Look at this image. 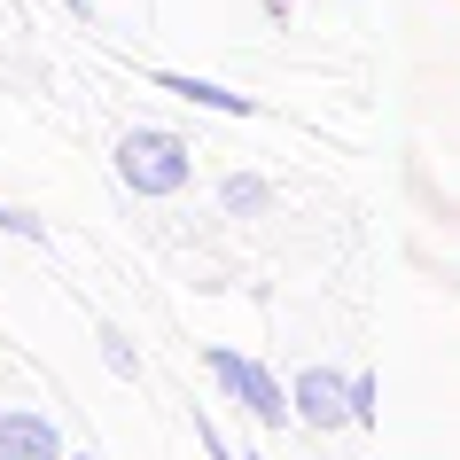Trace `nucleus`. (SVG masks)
<instances>
[{
    "mask_svg": "<svg viewBox=\"0 0 460 460\" xmlns=\"http://www.w3.org/2000/svg\"><path fill=\"white\" fill-rule=\"evenodd\" d=\"M118 172L141 195H172V188H188V141L180 133H133L118 148Z\"/></svg>",
    "mask_w": 460,
    "mask_h": 460,
    "instance_id": "f257e3e1",
    "label": "nucleus"
},
{
    "mask_svg": "<svg viewBox=\"0 0 460 460\" xmlns=\"http://www.w3.org/2000/svg\"><path fill=\"white\" fill-rule=\"evenodd\" d=\"M211 375H218L226 390H234V398H243V406L258 413V421H289V398H281V383H273L266 367L234 359V351H211Z\"/></svg>",
    "mask_w": 460,
    "mask_h": 460,
    "instance_id": "f03ea898",
    "label": "nucleus"
},
{
    "mask_svg": "<svg viewBox=\"0 0 460 460\" xmlns=\"http://www.w3.org/2000/svg\"><path fill=\"white\" fill-rule=\"evenodd\" d=\"M78 460H86V453H78Z\"/></svg>",
    "mask_w": 460,
    "mask_h": 460,
    "instance_id": "1a4fd4ad",
    "label": "nucleus"
},
{
    "mask_svg": "<svg viewBox=\"0 0 460 460\" xmlns=\"http://www.w3.org/2000/svg\"><path fill=\"white\" fill-rule=\"evenodd\" d=\"M226 203H234V211H250V203H266V188H258V180H226Z\"/></svg>",
    "mask_w": 460,
    "mask_h": 460,
    "instance_id": "423d86ee",
    "label": "nucleus"
},
{
    "mask_svg": "<svg viewBox=\"0 0 460 460\" xmlns=\"http://www.w3.org/2000/svg\"><path fill=\"white\" fill-rule=\"evenodd\" d=\"M164 86H172V94H188V102H203V110H218V118H250V102L226 94V86H211V78H180V71H172Z\"/></svg>",
    "mask_w": 460,
    "mask_h": 460,
    "instance_id": "39448f33",
    "label": "nucleus"
},
{
    "mask_svg": "<svg viewBox=\"0 0 460 460\" xmlns=\"http://www.w3.org/2000/svg\"><path fill=\"white\" fill-rule=\"evenodd\" d=\"M0 460H63V437L40 413H0Z\"/></svg>",
    "mask_w": 460,
    "mask_h": 460,
    "instance_id": "7ed1b4c3",
    "label": "nucleus"
},
{
    "mask_svg": "<svg viewBox=\"0 0 460 460\" xmlns=\"http://www.w3.org/2000/svg\"><path fill=\"white\" fill-rule=\"evenodd\" d=\"M102 359H110V375H133V351H125V336H102Z\"/></svg>",
    "mask_w": 460,
    "mask_h": 460,
    "instance_id": "0eeeda50",
    "label": "nucleus"
},
{
    "mask_svg": "<svg viewBox=\"0 0 460 460\" xmlns=\"http://www.w3.org/2000/svg\"><path fill=\"white\" fill-rule=\"evenodd\" d=\"M351 421H375V383H367V375L351 383Z\"/></svg>",
    "mask_w": 460,
    "mask_h": 460,
    "instance_id": "6e6552de",
    "label": "nucleus"
},
{
    "mask_svg": "<svg viewBox=\"0 0 460 460\" xmlns=\"http://www.w3.org/2000/svg\"><path fill=\"white\" fill-rule=\"evenodd\" d=\"M296 406L313 413L320 429H328V421H351V383H336V375H305V383H296Z\"/></svg>",
    "mask_w": 460,
    "mask_h": 460,
    "instance_id": "20e7f679",
    "label": "nucleus"
}]
</instances>
